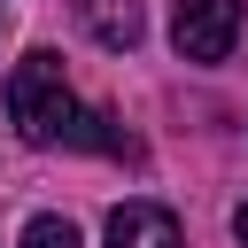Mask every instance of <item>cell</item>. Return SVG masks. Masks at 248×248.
Masks as SVG:
<instances>
[{
    "label": "cell",
    "instance_id": "1",
    "mask_svg": "<svg viewBox=\"0 0 248 248\" xmlns=\"http://www.w3.org/2000/svg\"><path fill=\"white\" fill-rule=\"evenodd\" d=\"M70 116H78V101H70V78H62V54H46V46H31L16 70H8V124L31 140V147H54L62 132H70Z\"/></svg>",
    "mask_w": 248,
    "mask_h": 248
},
{
    "label": "cell",
    "instance_id": "2",
    "mask_svg": "<svg viewBox=\"0 0 248 248\" xmlns=\"http://www.w3.org/2000/svg\"><path fill=\"white\" fill-rule=\"evenodd\" d=\"M240 0H178V16H170V46L186 54V62H225L232 54V39H240Z\"/></svg>",
    "mask_w": 248,
    "mask_h": 248
},
{
    "label": "cell",
    "instance_id": "3",
    "mask_svg": "<svg viewBox=\"0 0 248 248\" xmlns=\"http://www.w3.org/2000/svg\"><path fill=\"white\" fill-rule=\"evenodd\" d=\"M108 248H186V232L163 202H116L108 209Z\"/></svg>",
    "mask_w": 248,
    "mask_h": 248
},
{
    "label": "cell",
    "instance_id": "4",
    "mask_svg": "<svg viewBox=\"0 0 248 248\" xmlns=\"http://www.w3.org/2000/svg\"><path fill=\"white\" fill-rule=\"evenodd\" d=\"M85 23L101 46H140V0H85Z\"/></svg>",
    "mask_w": 248,
    "mask_h": 248
},
{
    "label": "cell",
    "instance_id": "5",
    "mask_svg": "<svg viewBox=\"0 0 248 248\" xmlns=\"http://www.w3.org/2000/svg\"><path fill=\"white\" fill-rule=\"evenodd\" d=\"M23 248H78V225L70 217H31L23 225Z\"/></svg>",
    "mask_w": 248,
    "mask_h": 248
},
{
    "label": "cell",
    "instance_id": "6",
    "mask_svg": "<svg viewBox=\"0 0 248 248\" xmlns=\"http://www.w3.org/2000/svg\"><path fill=\"white\" fill-rule=\"evenodd\" d=\"M232 232H240V240H248V202H240V209H232Z\"/></svg>",
    "mask_w": 248,
    "mask_h": 248
},
{
    "label": "cell",
    "instance_id": "7",
    "mask_svg": "<svg viewBox=\"0 0 248 248\" xmlns=\"http://www.w3.org/2000/svg\"><path fill=\"white\" fill-rule=\"evenodd\" d=\"M0 23H8V8H0Z\"/></svg>",
    "mask_w": 248,
    "mask_h": 248
}]
</instances>
